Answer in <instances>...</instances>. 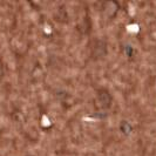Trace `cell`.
<instances>
[{
	"instance_id": "cell-4",
	"label": "cell",
	"mask_w": 156,
	"mask_h": 156,
	"mask_svg": "<svg viewBox=\"0 0 156 156\" xmlns=\"http://www.w3.org/2000/svg\"><path fill=\"white\" fill-rule=\"evenodd\" d=\"M2 74H4V68H2V63L0 62V78L2 76Z\"/></svg>"
},
{
	"instance_id": "cell-2",
	"label": "cell",
	"mask_w": 156,
	"mask_h": 156,
	"mask_svg": "<svg viewBox=\"0 0 156 156\" xmlns=\"http://www.w3.org/2000/svg\"><path fill=\"white\" fill-rule=\"evenodd\" d=\"M96 100L101 108H109L112 105V95L107 89H100L96 95Z\"/></svg>"
},
{
	"instance_id": "cell-1",
	"label": "cell",
	"mask_w": 156,
	"mask_h": 156,
	"mask_svg": "<svg viewBox=\"0 0 156 156\" xmlns=\"http://www.w3.org/2000/svg\"><path fill=\"white\" fill-rule=\"evenodd\" d=\"M107 54V45L102 40H95L92 45V55L94 59H100Z\"/></svg>"
},
{
	"instance_id": "cell-3",
	"label": "cell",
	"mask_w": 156,
	"mask_h": 156,
	"mask_svg": "<svg viewBox=\"0 0 156 156\" xmlns=\"http://www.w3.org/2000/svg\"><path fill=\"white\" fill-rule=\"evenodd\" d=\"M121 129H122V132H123V133L128 134L130 130H132V127H130V125H129L128 122L122 121V123H121Z\"/></svg>"
}]
</instances>
